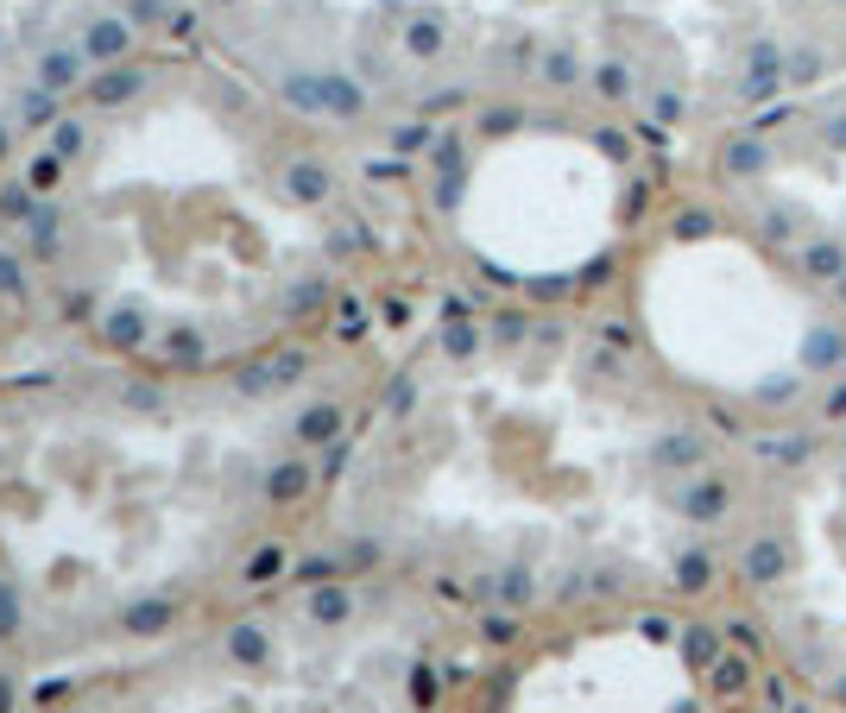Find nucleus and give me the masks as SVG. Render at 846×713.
I'll list each match as a JSON object with an SVG mask.
<instances>
[{
	"instance_id": "f03ea898",
	"label": "nucleus",
	"mask_w": 846,
	"mask_h": 713,
	"mask_svg": "<svg viewBox=\"0 0 846 713\" xmlns=\"http://www.w3.org/2000/svg\"><path fill=\"white\" fill-rule=\"evenodd\" d=\"M752 606L784 663L846 701V443L808 455L752 537Z\"/></svg>"
},
{
	"instance_id": "20e7f679",
	"label": "nucleus",
	"mask_w": 846,
	"mask_h": 713,
	"mask_svg": "<svg viewBox=\"0 0 846 713\" xmlns=\"http://www.w3.org/2000/svg\"><path fill=\"white\" fill-rule=\"evenodd\" d=\"M266 651H272V644H266V632H253V625H240V632L228 637V656H240V663H266Z\"/></svg>"
},
{
	"instance_id": "7ed1b4c3",
	"label": "nucleus",
	"mask_w": 846,
	"mask_h": 713,
	"mask_svg": "<svg viewBox=\"0 0 846 713\" xmlns=\"http://www.w3.org/2000/svg\"><path fill=\"white\" fill-rule=\"evenodd\" d=\"M171 625V606L165 600H139L133 613H127V632H165Z\"/></svg>"
},
{
	"instance_id": "39448f33",
	"label": "nucleus",
	"mask_w": 846,
	"mask_h": 713,
	"mask_svg": "<svg viewBox=\"0 0 846 713\" xmlns=\"http://www.w3.org/2000/svg\"><path fill=\"white\" fill-rule=\"evenodd\" d=\"M7 707H13V689H7V682H0V713H7Z\"/></svg>"
},
{
	"instance_id": "f257e3e1",
	"label": "nucleus",
	"mask_w": 846,
	"mask_h": 713,
	"mask_svg": "<svg viewBox=\"0 0 846 713\" xmlns=\"http://www.w3.org/2000/svg\"><path fill=\"white\" fill-rule=\"evenodd\" d=\"M727 209L784 266L846 290V82L765 101L727 139Z\"/></svg>"
}]
</instances>
